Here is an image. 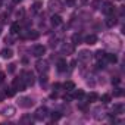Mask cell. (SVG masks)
<instances>
[{"mask_svg":"<svg viewBox=\"0 0 125 125\" xmlns=\"http://www.w3.org/2000/svg\"><path fill=\"white\" fill-rule=\"evenodd\" d=\"M18 104L21 106V107H24V109H28V107H31L32 104H34V102H32V99L31 97H21L19 100H18Z\"/></svg>","mask_w":125,"mask_h":125,"instance_id":"obj_1","label":"cell"},{"mask_svg":"<svg viewBox=\"0 0 125 125\" xmlns=\"http://www.w3.org/2000/svg\"><path fill=\"white\" fill-rule=\"evenodd\" d=\"M44 53H46V47H44V46H41V44L34 46V49H32V54H34L35 57H41Z\"/></svg>","mask_w":125,"mask_h":125,"instance_id":"obj_2","label":"cell"},{"mask_svg":"<svg viewBox=\"0 0 125 125\" xmlns=\"http://www.w3.org/2000/svg\"><path fill=\"white\" fill-rule=\"evenodd\" d=\"M102 6H103V8H102V10H103V13H104V15H112V13H113L115 6H113L110 2H104Z\"/></svg>","mask_w":125,"mask_h":125,"instance_id":"obj_3","label":"cell"},{"mask_svg":"<svg viewBox=\"0 0 125 125\" xmlns=\"http://www.w3.org/2000/svg\"><path fill=\"white\" fill-rule=\"evenodd\" d=\"M35 68H37V71L38 72H47V69H49V66H47V62L46 60H38L37 63H35Z\"/></svg>","mask_w":125,"mask_h":125,"instance_id":"obj_4","label":"cell"},{"mask_svg":"<svg viewBox=\"0 0 125 125\" xmlns=\"http://www.w3.org/2000/svg\"><path fill=\"white\" fill-rule=\"evenodd\" d=\"M46 115H47V109H46V107H40V109H37L34 118H35L37 121H43V119L46 118Z\"/></svg>","mask_w":125,"mask_h":125,"instance_id":"obj_5","label":"cell"},{"mask_svg":"<svg viewBox=\"0 0 125 125\" xmlns=\"http://www.w3.org/2000/svg\"><path fill=\"white\" fill-rule=\"evenodd\" d=\"M56 66H57V71H59V72L66 71V66H68L66 59H59V60H57V63H56Z\"/></svg>","mask_w":125,"mask_h":125,"instance_id":"obj_6","label":"cell"},{"mask_svg":"<svg viewBox=\"0 0 125 125\" xmlns=\"http://www.w3.org/2000/svg\"><path fill=\"white\" fill-rule=\"evenodd\" d=\"M50 22H52L53 27H59V25L62 24V16H60V15H53L52 19H50Z\"/></svg>","mask_w":125,"mask_h":125,"instance_id":"obj_7","label":"cell"},{"mask_svg":"<svg viewBox=\"0 0 125 125\" xmlns=\"http://www.w3.org/2000/svg\"><path fill=\"white\" fill-rule=\"evenodd\" d=\"M116 18L115 16H112V15H107V18H106V25L109 27V28H112V27H115L116 25Z\"/></svg>","mask_w":125,"mask_h":125,"instance_id":"obj_8","label":"cell"},{"mask_svg":"<svg viewBox=\"0 0 125 125\" xmlns=\"http://www.w3.org/2000/svg\"><path fill=\"white\" fill-rule=\"evenodd\" d=\"M96 43H97V37H96L94 34H90V35L85 37V44L93 46V44H96Z\"/></svg>","mask_w":125,"mask_h":125,"instance_id":"obj_9","label":"cell"},{"mask_svg":"<svg viewBox=\"0 0 125 125\" xmlns=\"http://www.w3.org/2000/svg\"><path fill=\"white\" fill-rule=\"evenodd\" d=\"M104 59L109 62V63H116V62H118V57H116V54H113V53H106Z\"/></svg>","mask_w":125,"mask_h":125,"instance_id":"obj_10","label":"cell"},{"mask_svg":"<svg viewBox=\"0 0 125 125\" xmlns=\"http://www.w3.org/2000/svg\"><path fill=\"white\" fill-rule=\"evenodd\" d=\"M21 31V25H19V22H13L12 25H10V34H18Z\"/></svg>","mask_w":125,"mask_h":125,"instance_id":"obj_11","label":"cell"},{"mask_svg":"<svg viewBox=\"0 0 125 125\" xmlns=\"http://www.w3.org/2000/svg\"><path fill=\"white\" fill-rule=\"evenodd\" d=\"M62 87H63L66 91H74V90H75V84H74L72 81H66V83H65L63 85H62Z\"/></svg>","mask_w":125,"mask_h":125,"instance_id":"obj_12","label":"cell"},{"mask_svg":"<svg viewBox=\"0 0 125 125\" xmlns=\"http://www.w3.org/2000/svg\"><path fill=\"white\" fill-rule=\"evenodd\" d=\"M24 75L27 77V78H24V81H25L27 84H34V75H32L31 72H24Z\"/></svg>","mask_w":125,"mask_h":125,"instance_id":"obj_13","label":"cell"},{"mask_svg":"<svg viewBox=\"0 0 125 125\" xmlns=\"http://www.w3.org/2000/svg\"><path fill=\"white\" fill-rule=\"evenodd\" d=\"M2 113H3L5 116H12V115L15 113V107H13V106H9V107L3 109V110H2Z\"/></svg>","mask_w":125,"mask_h":125,"instance_id":"obj_14","label":"cell"},{"mask_svg":"<svg viewBox=\"0 0 125 125\" xmlns=\"http://www.w3.org/2000/svg\"><path fill=\"white\" fill-rule=\"evenodd\" d=\"M2 56H3L5 59H10V57L13 56V52H12L10 49H3V50H2Z\"/></svg>","mask_w":125,"mask_h":125,"instance_id":"obj_15","label":"cell"},{"mask_svg":"<svg viewBox=\"0 0 125 125\" xmlns=\"http://www.w3.org/2000/svg\"><path fill=\"white\" fill-rule=\"evenodd\" d=\"M90 52H87V50H83V52H80V54H78V59L80 60H87L88 57H90Z\"/></svg>","mask_w":125,"mask_h":125,"instance_id":"obj_16","label":"cell"},{"mask_svg":"<svg viewBox=\"0 0 125 125\" xmlns=\"http://www.w3.org/2000/svg\"><path fill=\"white\" fill-rule=\"evenodd\" d=\"M49 9L50 10H54V9H59V6H60V3H59V0H50L49 2Z\"/></svg>","mask_w":125,"mask_h":125,"instance_id":"obj_17","label":"cell"},{"mask_svg":"<svg viewBox=\"0 0 125 125\" xmlns=\"http://www.w3.org/2000/svg\"><path fill=\"white\" fill-rule=\"evenodd\" d=\"M81 34H74L72 35V46H77V44H80L81 43Z\"/></svg>","mask_w":125,"mask_h":125,"instance_id":"obj_18","label":"cell"},{"mask_svg":"<svg viewBox=\"0 0 125 125\" xmlns=\"http://www.w3.org/2000/svg\"><path fill=\"white\" fill-rule=\"evenodd\" d=\"M97 99H99V96H97V93H94V91H93V93H90V94L87 96V100H88V103H91V102H96Z\"/></svg>","mask_w":125,"mask_h":125,"instance_id":"obj_19","label":"cell"},{"mask_svg":"<svg viewBox=\"0 0 125 125\" xmlns=\"http://www.w3.org/2000/svg\"><path fill=\"white\" fill-rule=\"evenodd\" d=\"M110 100H112L110 94H103V96H102V103H103V104H109Z\"/></svg>","mask_w":125,"mask_h":125,"instance_id":"obj_20","label":"cell"},{"mask_svg":"<svg viewBox=\"0 0 125 125\" xmlns=\"http://www.w3.org/2000/svg\"><path fill=\"white\" fill-rule=\"evenodd\" d=\"M41 8H43V5H41L40 2H35V3L32 5V12H35V13H37V12H40V10H41Z\"/></svg>","mask_w":125,"mask_h":125,"instance_id":"obj_21","label":"cell"},{"mask_svg":"<svg viewBox=\"0 0 125 125\" xmlns=\"http://www.w3.org/2000/svg\"><path fill=\"white\" fill-rule=\"evenodd\" d=\"M104 56H106V52H104V50H97V52H96V59H97V60L104 59Z\"/></svg>","mask_w":125,"mask_h":125,"instance_id":"obj_22","label":"cell"},{"mask_svg":"<svg viewBox=\"0 0 125 125\" xmlns=\"http://www.w3.org/2000/svg\"><path fill=\"white\" fill-rule=\"evenodd\" d=\"M122 110H124V106L121 103H118V104L113 106V113H122Z\"/></svg>","mask_w":125,"mask_h":125,"instance_id":"obj_23","label":"cell"},{"mask_svg":"<svg viewBox=\"0 0 125 125\" xmlns=\"http://www.w3.org/2000/svg\"><path fill=\"white\" fill-rule=\"evenodd\" d=\"M84 97V91L83 90H77L75 93H74V99H78V100H81Z\"/></svg>","mask_w":125,"mask_h":125,"instance_id":"obj_24","label":"cell"},{"mask_svg":"<svg viewBox=\"0 0 125 125\" xmlns=\"http://www.w3.org/2000/svg\"><path fill=\"white\" fill-rule=\"evenodd\" d=\"M27 37L31 38V40H37V38H38V32H37V31H30Z\"/></svg>","mask_w":125,"mask_h":125,"instance_id":"obj_25","label":"cell"},{"mask_svg":"<svg viewBox=\"0 0 125 125\" xmlns=\"http://www.w3.org/2000/svg\"><path fill=\"white\" fill-rule=\"evenodd\" d=\"M15 91H16V90H15L13 87H12V88H6V91H5V96H8V97H12V96L15 94Z\"/></svg>","mask_w":125,"mask_h":125,"instance_id":"obj_26","label":"cell"},{"mask_svg":"<svg viewBox=\"0 0 125 125\" xmlns=\"http://www.w3.org/2000/svg\"><path fill=\"white\" fill-rule=\"evenodd\" d=\"M122 94H124V90H122V88H119V87L115 88V91H113V96H115V97H121Z\"/></svg>","mask_w":125,"mask_h":125,"instance_id":"obj_27","label":"cell"},{"mask_svg":"<svg viewBox=\"0 0 125 125\" xmlns=\"http://www.w3.org/2000/svg\"><path fill=\"white\" fill-rule=\"evenodd\" d=\"M40 83H41V85H44V84L47 83V74H46V72L41 74V77H40Z\"/></svg>","mask_w":125,"mask_h":125,"instance_id":"obj_28","label":"cell"},{"mask_svg":"<svg viewBox=\"0 0 125 125\" xmlns=\"http://www.w3.org/2000/svg\"><path fill=\"white\" fill-rule=\"evenodd\" d=\"M74 50V46H63V52L65 53H72Z\"/></svg>","mask_w":125,"mask_h":125,"instance_id":"obj_29","label":"cell"},{"mask_svg":"<svg viewBox=\"0 0 125 125\" xmlns=\"http://www.w3.org/2000/svg\"><path fill=\"white\" fill-rule=\"evenodd\" d=\"M15 69H16V65H15V63H10V65H9V68H8V72H9V74H13V72H15Z\"/></svg>","mask_w":125,"mask_h":125,"instance_id":"obj_30","label":"cell"},{"mask_svg":"<svg viewBox=\"0 0 125 125\" xmlns=\"http://www.w3.org/2000/svg\"><path fill=\"white\" fill-rule=\"evenodd\" d=\"M112 84H113V85H119V84H121V78H119V77H113V78H112Z\"/></svg>","mask_w":125,"mask_h":125,"instance_id":"obj_31","label":"cell"},{"mask_svg":"<svg viewBox=\"0 0 125 125\" xmlns=\"http://www.w3.org/2000/svg\"><path fill=\"white\" fill-rule=\"evenodd\" d=\"M60 116H62V115H60L59 112H53V113H52V119H53V121H57V119H60Z\"/></svg>","mask_w":125,"mask_h":125,"instance_id":"obj_32","label":"cell"},{"mask_svg":"<svg viewBox=\"0 0 125 125\" xmlns=\"http://www.w3.org/2000/svg\"><path fill=\"white\" fill-rule=\"evenodd\" d=\"M8 19H9V12L2 13V22H8Z\"/></svg>","mask_w":125,"mask_h":125,"instance_id":"obj_33","label":"cell"},{"mask_svg":"<svg viewBox=\"0 0 125 125\" xmlns=\"http://www.w3.org/2000/svg\"><path fill=\"white\" fill-rule=\"evenodd\" d=\"M93 6H94V9H99V6H100V0H94V2H93Z\"/></svg>","mask_w":125,"mask_h":125,"instance_id":"obj_34","label":"cell"},{"mask_svg":"<svg viewBox=\"0 0 125 125\" xmlns=\"http://www.w3.org/2000/svg\"><path fill=\"white\" fill-rule=\"evenodd\" d=\"M63 99H65V100H72V99H74V96H72V94H65V96H63Z\"/></svg>","mask_w":125,"mask_h":125,"instance_id":"obj_35","label":"cell"},{"mask_svg":"<svg viewBox=\"0 0 125 125\" xmlns=\"http://www.w3.org/2000/svg\"><path fill=\"white\" fill-rule=\"evenodd\" d=\"M3 81H5V74H3V72H0V84H2Z\"/></svg>","mask_w":125,"mask_h":125,"instance_id":"obj_36","label":"cell"},{"mask_svg":"<svg viewBox=\"0 0 125 125\" xmlns=\"http://www.w3.org/2000/svg\"><path fill=\"white\" fill-rule=\"evenodd\" d=\"M60 87H62V85H60L59 83H54V84H53V88H56V90H57V88H60Z\"/></svg>","mask_w":125,"mask_h":125,"instance_id":"obj_37","label":"cell"},{"mask_svg":"<svg viewBox=\"0 0 125 125\" xmlns=\"http://www.w3.org/2000/svg\"><path fill=\"white\" fill-rule=\"evenodd\" d=\"M5 41H6V44H10V43H12V40H10V38H8V37H6V40H5Z\"/></svg>","mask_w":125,"mask_h":125,"instance_id":"obj_38","label":"cell"},{"mask_svg":"<svg viewBox=\"0 0 125 125\" xmlns=\"http://www.w3.org/2000/svg\"><path fill=\"white\" fill-rule=\"evenodd\" d=\"M50 97H52V99H56V97H57V94H56V93H52V96H50Z\"/></svg>","mask_w":125,"mask_h":125,"instance_id":"obj_39","label":"cell"},{"mask_svg":"<svg viewBox=\"0 0 125 125\" xmlns=\"http://www.w3.org/2000/svg\"><path fill=\"white\" fill-rule=\"evenodd\" d=\"M80 109L81 110H85V104H80Z\"/></svg>","mask_w":125,"mask_h":125,"instance_id":"obj_40","label":"cell"},{"mask_svg":"<svg viewBox=\"0 0 125 125\" xmlns=\"http://www.w3.org/2000/svg\"><path fill=\"white\" fill-rule=\"evenodd\" d=\"M21 2H22V0H13V3H15V5H18V3H21Z\"/></svg>","mask_w":125,"mask_h":125,"instance_id":"obj_41","label":"cell"},{"mask_svg":"<svg viewBox=\"0 0 125 125\" xmlns=\"http://www.w3.org/2000/svg\"><path fill=\"white\" fill-rule=\"evenodd\" d=\"M81 3H83V5H87V3H88V0H81Z\"/></svg>","mask_w":125,"mask_h":125,"instance_id":"obj_42","label":"cell"},{"mask_svg":"<svg viewBox=\"0 0 125 125\" xmlns=\"http://www.w3.org/2000/svg\"><path fill=\"white\" fill-rule=\"evenodd\" d=\"M2 99H3V94H0V102H2Z\"/></svg>","mask_w":125,"mask_h":125,"instance_id":"obj_43","label":"cell"},{"mask_svg":"<svg viewBox=\"0 0 125 125\" xmlns=\"http://www.w3.org/2000/svg\"><path fill=\"white\" fill-rule=\"evenodd\" d=\"M0 34H2V24H0Z\"/></svg>","mask_w":125,"mask_h":125,"instance_id":"obj_44","label":"cell"}]
</instances>
